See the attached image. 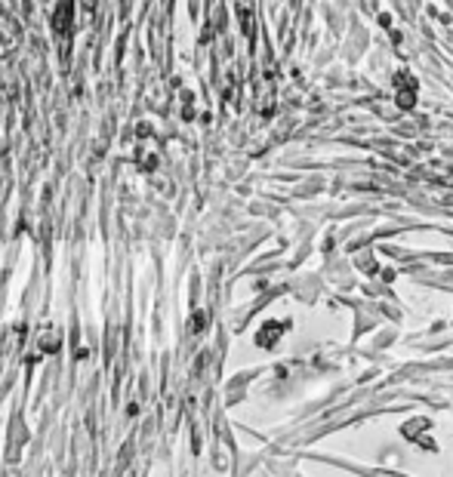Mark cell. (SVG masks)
Wrapping results in <instances>:
<instances>
[{
  "mask_svg": "<svg viewBox=\"0 0 453 477\" xmlns=\"http://www.w3.org/2000/svg\"><path fill=\"white\" fill-rule=\"evenodd\" d=\"M398 84H404V90L398 87V105L410 108V105H413V96H417V84H413L407 74H401V77H398Z\"/></svg>",
  "mask_w": 453,
  "mask_h": 477,
  "instance_id": "cell-1",
  "label": "cell"
}]
</instances>
